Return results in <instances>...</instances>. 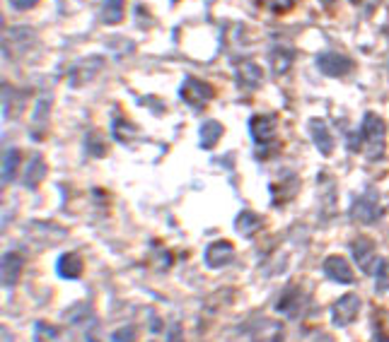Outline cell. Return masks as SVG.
Here are the masks:
<instances>
[{
    "mask_svg": "<svg viewBox=\"0 0 389 342\" xmlns=\"http://www.w3.org/2000/svg\"><path fill=\"white\" fill-rule=\"evenodd\" d=\"M360 137H363V149L370 159H382L387 152V123L377 114H365L363 128H360Z\"/></svg>",
    "mask_w": 389,
    "mask_h": 342,
    "instance_id": "cell-1",
    "label": "cell"
},
{
    "mask_svg": "<svg viewBox=\"0 0 389 342\" xmlns=\"http://www.w3.org/2000/svg\"><path fill=\"white\" fill-rule=\"evenodd\" d=\"M179 94H182V99L191 106V109L204 111L206 106L211 104V99L215 97V89H213L208 82H204V80L186 77L182 89H179Z\"/></svg>",
    "mask_w": 389,
    "mask_h": 342,
    "instance_id": "cell-2",
    "label": "cell"
},
{
    "mask_svg": "<svg viewBox=\"0 0 389 342\" xmlns=\"http://www.w3.org/2000/svg\"><path fill=\"white\" fill-rule=\"evenodd\" d=\"M358 311H360V299L355 297V294H346V297H341L332 306V323L344 328L351 320H355Z\"/></svg>",
    "mask_w": 389,
    "mask_h": 342,
    "instance_id": "cell-3",
    "label": "cell"
},
{
    "mask_svg": "<svg viewBox=\"0 0 389 342\" xmlns=\"http://www.w3.org/2000/svg\"><path fill=\"white\" fill-rule=\"evenodd\" d=\"M317 68L329 77H344V75L353 70V61L341 56V53H322L317 58Z\"/></svg>",
    "mask_w": 389,
    "mask_h": 342,
    "instance_id": "cell-4",
    "label": "cell"
},
{
    "mask_svg": "<svg viewBox=\"0 0 389 342\" xmlns=\"http://www.w3.org/2000/svg\"><path fill=\"white\" fill-rule=\"evenodd\" d=\"M276 126H278V119L271 114H259L249 121V131H252V140L257 145H266V142L274 140L276 135Z\"/></svg>",
    "mask_w": 389,
    "mask_h": 342,
    "instance_id": "cell-5",
    "label": "cell"
},
{
    "mask_svg": "<svg viewBox=\"0 0 389 342\" xmlns=\"http://www.w3.org/2000/svg\"><path fill=\"white\" fill-rule=\"evenodd\" d=\"M324 272H327L334 282H341V285H353L355 282L353 268H351L348 260L341 258V255H332V258L324 260Z\"/></svg>",
    "mask_w": 389,
    "mask_h": 342,
    "instance_id": "cell-6",
    "label": "cell"
},
{
    "mask_svg": "<svg viewBox=\"0 0 389 342\" xmlns=\"http://www.w3.org/2000/svg\"><path fill=\"white\" fill-rule=\"evenodd\" d=\"M351 215L355 217L358 222H375L377 217H380V207H377V198L375 193H365L360 195L358 200L353 202V207H351Z\"/></svg>",
    "mask_w": 389,
    "mask_h": 342,
    "instance_id": "cell-7",
    "label": "cell"
},
{
    "mask_svg": "<svg viewBox=\"0 0 389 342\" xmlns=\"http://www.w3.org/2000/svg\"><path fill=\"white\" fill-rule=\"evenodd\" d=\"M310 137H312L314 147H317L324 157L334 152V137H332V133H329V126L322 119L310 121Z\"/></svg>",
    "mask_w": 389,
    "mask_h": 342,
    "instance_id": "cell-8",
    "label": "cell"
},
{
    "mask_svg": "<svg viewBox=\"0 0 389 342\" xmlns=\"http://www.w3.org/2000/svg\"><path fill=\"white\" fill-rule=\"evenodd\" d=\"M234 258V248L230 241H215L208 246L206 251V263L211 265V268H225V265H230Z\"/></svg>",
    "mask_w": 389,
    "mask_h": 342,
    "instance_id": "cell-9",
    "label": "cell"
},
{
    "mask_svg": "<svg viewBox=\"0 0 389 342\" xmlns=\"http://www.w3.org/2000/svg\"><path fill=\"white\" fill-rule=\"evenodd\" d=\"M261 80H264V73H261V68L254 66L252 61H242L237 66V82H239V87L257 89V87H261Z\"/></svg>",
    "mask_w": 389,
    "mask_h": 342,
    "instance_id": "cell-10",
    "label": "cell"
},
{
    "mask_svg": "<svg viewBox=\"0 0 389 342\" xmlns=\"http://www.w3.org/2000/svg\"><path fill=\"white\" fill-rule=\"evenodd\" d=\"M58 275L66 277V280H76V277L83 275V258L78 253H63L58 258Z\"/></svg>",
    "mask_w": 389,
    "mask_h": 342,
    "instance_id": "cell-11",
    "label": "cell"
},
{
    "mask_svg": "<svg viewBox=\"0 0 389 342\" xmlns=\"http://www.w3.org/2000/svg\"><path fill=\"white\" fill-rule=\"evenodd\" d=\"M22 277V258L17 253H5L3 258V282L8 287H15Z\"/></svg>",
    "mask_w": 389,
    "mask_h": 342,
    "instance_id": "cell-12",
    "label": "cell"
},
{
    "mask_svg": "<svg viewBox=\"0 0 389 342\" xmlns=\"http://www.w3.org/2000/svg\"><path fill=\"white\" fill-rule=\"evenodd\" d=\"M124 8H126V0H102L99 17H102L104 24H119L124 20Z\"/></svg>",
    "mask_w": 389,
    "mask_h": 342,
    "instance_id": "cell-13",
    "label": "cell"
},
{
    "mask_svg": "<svg viewBox=\"0 0 389 342\" xmlns=\"http://www.w3.org/2000/svg\"><path fill=\"white\" fill-rule=\"evenodd\" d=\"M220 137H222V123L206 121L199 131V145L204 149H211V147H215V142L220 140Z\"/></svg>",
    "mask_w": 389,
    "mask_h": 342,
    "instance_id": "cell-14",
    "label": "cell"
},
{
    "mask_svg": "<svg viewBox=\"0 0 389 342\" xmlns=\"http://www.w3.org/2000/svg\"><path fill=\"white\" fill-rule=\"evenodd\" d=\"M44 169H46V164H44V159H41L39 154L29 159V164H27V169L22 174V184L27 186V188H34V186L39 184L41 179H44Z\"/></svg>",
    "mask_w": 389,
    "mask_h": 342,
    "instance_id": "cell-15",
    "label": "cell"
},
{
    "mask_svg": "<svg viewBox=\"0 0 389 342\" xmlns=\"http://www.w3.org/2000/svg\"><path fill=\"white\" fill-rule=\"evenodd\" d=\"M261 217L259 215H254V212H249V210H242L237 215V220H234V227L239 229V234L242 237H252L254 232H259V227H261Z\"/></svg>",
    "mask_w": 389,
    "mask_h": 342,
    "instance_id": "cell-16",
    "label": "cell"
},
{
    "mask_svg": "<svg viewBox=\"0 0 389 342\" xmlns=\"http://www.w3.org/2000/svg\"><path fill=\"white\" fill-rule=\"evenodd\" d=\"M292 66V53L285 49H276L271 53V68H274L276 75H285L288 68Z\"/></svg>",
    "mask_w": 389,
    "mask_h": 342,
    "instance_id": "cell-17",
    "label": "cell"
},
{
    "mask_svg": "<svg viewBox=\"0 0 389 342\" xmlns=\"http://www.w3.org/2000/svg\"><path fill=\"white\" fill-rule=\"evenodd\" d=\"M20 162H22V154H20L17 149H8V154H5V159H3V171H5L3 179L5 181L15 179V171H17Z\"/></svg>",
    "mask_w": 389,
    "mask_h": 342,
    "instance_id": "cell-18",
    "label": "cell"
},
{
    "mask_svg": "<svg viewBox=\"0 0 389 342\" xmlns=\"http://www.w3.org/2000/svg\"><path fill=\"white\" fill-rule=\"evenodd\" d=\"M114 137L116 140H121V142H129L133 135H136V126H133V123H129V121H124V119H116L114 121Z\"/></svg>",
    "mask_w": 389,
    "mask_h": 342,
    "instance_id": "cell-19",
    "label": "cell"
},
{
    "mask_svg": "<svg viewBox=\"0 0 389 342\" xmlns=\"http://www.w3.org/2000/svg\"><path fill=\"white\" fill-rule=\"evenodd\" d=\"M261 5H266V8L271 10V13H276V15H283L288 13V10L292 8V0H259Z\"/></svg>",
    "mask_w": 389,
    "mask_h": 342,
    "instance_id": "cell-20",
    "label": "cell"
},
{
    "mask_svg": "<svg viewBox=\"0 0 389 342\" xmlns=\"http://www.w3.org/2000/svg\"><path fill=\"white\" fill-rule=\"evenodd\" d=\"M136 328L133 325H124L114 333V342H136Z\"/></svg>",
    "mask_w": 389,
    "mask_h": 342,
    "instance_id": "cell-21",
    "label": "cell"
},
{
    "mask_svg": "<svg viewBox=\"0 0 389 342\" xmlns=\"http://www.w3.org/2000/svg\"><path fill=\"white\" fill-rule=\"evenodd\" d=\"M36 3H39V0H10V5H13L15 10H31Z\"/></svg>",
    "mask_w": 389,
    "mask_h": 342,
    "instance_id": "cell-22",
    "label": "cell"
},
{
    "mask_svg": "<svg viewBox=\"0 0 389 342\" xmlns=\"http://www.w3.org/2000/svg\"><path fill=\"white\" fill-rule=\"evenodd\" d=\"M322 3H334V0H322Z\"/></svg>",
    "mask_w": 389,
    "mask_h": 342,
    "instance_id": "cell-23",
    "label": "cell"
}]
</instances>
